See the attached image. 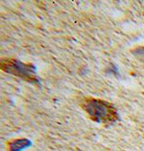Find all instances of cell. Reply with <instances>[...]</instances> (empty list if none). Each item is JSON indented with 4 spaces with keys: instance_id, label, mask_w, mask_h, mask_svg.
Wrapping results in <instances>:
<instances>
[{
    "instance_id": "3",
    "label": "cell",
    "mask_w": 144,
    "mask_h": 151,
    "mask_svg": "<svg viewBox=\"0 0 144 151\" xmlns=\"http://www.w3.org/2000/svg\"><path fill=\"white\" fill-rule=\"evenodd\" d=\"M32 145V142L27 139H17L8 143V151H22Z\"/></svg>"
},
{
    "instance_id": "1",
    "label": "cell",
    "mask_w": 144,
    "mask_h": 151,
    "mask_svg": "<svg viewBox=\"0 0 144 151\" xmlns=\"http://www.w3.org/2000/svg\"><path fill=\"white\" fill-rule=\"evenodd\" d=\"M82 107L89 117L97 122L110 123L118 119V113L114 105L103 100L86 99L82 103Z\"/></svg>"
},
{
    "instance_id": "2",
    "label": "cell",
    "mask_w": 144,
    "mask_h": 151,
    "mask_svg": "<svg viewBox=\"0 0 144 151\" xmlns=\"http://www.w3.org/2000/svg\"><path fill=\"white\" fill-rule=\"evenodd\" d=\"M1 68L12 75H14L18 78H21L30 83L39 84L40 81L36 77L35 67L32 64H26L22 61L6 59L1 61Z\"/></svg>"
},
{
    "instance_id": "4",
    "label": "cell",
    "mask_w": 144,
    "mask_h": 151,
    "mask_svg": "<svg viewBox=\"0 0 144 151\" xmlns=\"http://www.w3.org/2000/svg\"><path fill=\"white\" fill-rule=\"evenodd\" d=\"M143 52H144V49H143Z\"/></svg>"
}]
</instances>
